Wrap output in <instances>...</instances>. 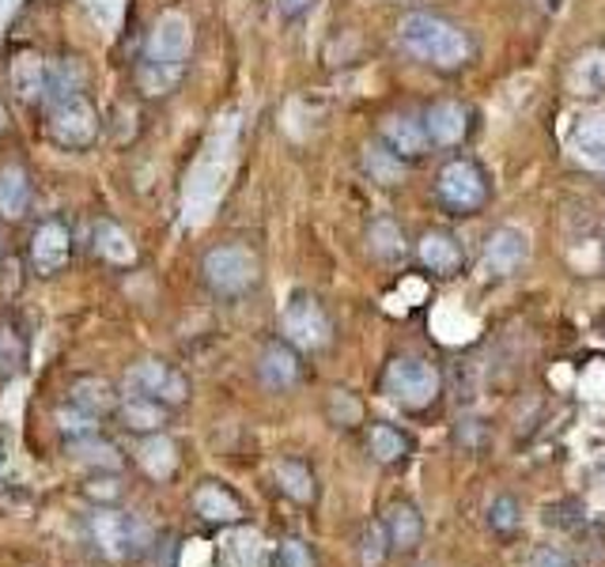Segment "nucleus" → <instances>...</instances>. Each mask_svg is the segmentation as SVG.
I'll return each mask as SVG.
<instances>
[{
	"instance_id": "9d476101",
	"label": "nucleus",
	"mask_w": 605,
	"mask_h": 567,
	"mask_svg": "<svg viewBox=\"0 0 605 567\" xmlns=\"http://www.w3.org/2000/svg\"><path fill=\"white\" fill-rule=\"evenodd\" d=\"M126 386L141 398L163 401V405H182L190 398V382H186L182 371H175L163 359H141L126 371Z\"/></svg>"
},
{
	"instance_id": "c756f323",
	"label": "nucleus",
	"mask_w": 605,
	"mask_h": 567,
	"mask_svg": "<svg viewBox=\"0 0 605 567\" xmlns=\"http://www.w3.org/2000/svg\"><path fill=\"white\" fill-rule=\"evenodd\" d=\"M576 152L591 160L594 167H605V114H586L576 129Z\"/></svg>"
},
{
	"instance_id": "f03ea898",
	"label": "nucleus",
	"mask_w": 605,
	"mask_h": 567,
	"mask_svg": "<svg viewBox=\"0 0 605 567\" xmlns=\"http://www.w3.org/2000/svg\"><path fill=\"white\" fill-rule=\"evenodd\" d=\"M193 46V27L182 12H167L155 20L149 43H144V61H141V84L144 92L163 95L178 84L186 69V57Z\"/></svg>"
},
{
	"instance_id": "2f4dec72",
	"label": "nucleus",
	"mask_w": 605,
	"mask_h": 567,
	"mask_svg": "<svg viewBox=\"0 0 605 567\" xmlns=\"http://www.w3.org/2000/svg\"><path fill=\"white\" fill-rule=\"evenodd\" d=\"M390 533H387V522H367L364 533H359V564L364 567H382L390 556Z\"/></svg>"
},
{
	"instance_id": "4c0bfd02",
	"label": "nucleus",
	"mask_w": 605,
	"mask_h": 567,
	"mask_svg": "<svg viewBox=\"0 0 605 567\" xmlns=\"http://www.w3.org/2000/svg\"><path fill=\"white\" fill-rule=\"evenodd\" d=\"M315 4L318 0H276V8H281L284 20H299V15H307Z\"/></svg>"
},
{
	"instance_id": "c9c22d12",
	"label": "nucleus",
	"mask_w": 605,
	"mask_h": 567,
	"mask_svg": "<svg viewBox=\"0 0 605 567\" xmlns=\"http://www.w3.org/2000/svg\"><path fill=\"white\" fill-rule=\"evenodd\" d=\"M330 416L337 424H345V427H353L359 421V401L353 398V393H345V390H333V398H330Z\"/></svg>"
},
{
	"instance_id": "7c9ffc66",
	"label": "nucleus",
	"mask_w": 605,
	"mask_h": 567,
	"mask_svg": "<svg viewBox=\"0 0 605 567\" xmlns=\"http://www.w3.org/2000/svg\"><path fill=\"white\" fill-rule=\"evenodd\" d=\"M72 458L84 465H95V470H118L121 454L114 442L99 439V435H87V439H72Z\"/></svg>"
},
{
	"instance_id": "e433bc0d",
	"label": "nucleus",
	"mask_w": 605,
	"mask_h": 567,
	"mask_svg": "<svg viewBox=\"0 0 605 567\" xmlns=\"http://www.w3.org/2000/svg\"><path fill=\"white\" fill-rule=\"evenodd\" d=\"M530 567H576V560H571L564 548H553V545H542L530 553Z\"/></svg>"
},
{
	"instance_id": "423d86ee",
	"label": "nucleus",
	"mask_w": 605,
	"mask_h": 567,
	"mask_svg": "<svg viewBox=\"0 0 605 567\" xmlns=\"http://www.w3.org/2000/svg\"><path fill=\"white\" fill-rule=\"evenodd\" d=\"M227 147H232V137L216 133L212 144L204 147L198 167H193L190 186H186V216L190 220H204L212 204H216L220 189H224V178H227Z\"/></svg>"
},
{
	"instance_id": "4468645a",
	"label": "nucleus",
	"mask_w": 605,
	"mask_h": 567,
	"mask_svg": "<svg viewBox=\"0 0 605 567\" xmlns=\"http://www.w3.org/2000/svg\"><path fill=\"white\" fill-rule=\"evenodd\" d=\"M258 378L269 386V390L284 393L299 382V352L292 349L288 341H273L261 349L258 356Z\"/></svg>"
},
{
	"instance_id": "6ab92c4d",
	"label": "nucleus",
	"mask_w": 605,
	"mask_h": 567,
	"mask_svg": "<svg viewBox=\"0 0 605 567\" xmlns=\"http://www.w3.org/2000/svg\"><path fill=\"white\" fill-rule=\"evenodd\" d=\"M69 401L76 409H84V413H92L95 421L118 409V393H114V386L106 378H76L69 390Z\"/></svg>"
},
{
	"instance_id": "473e14b6",
	"label": "nucleus",
	"mask_w": 605,
	"mask_h": 567,
	"mask_svg": "<svg viewBox=\"0 0 605 567\" xmlns=\"http://www.w3.org/2000/svg\"><path fill=\"white\" fill-rule=\"evenodd\" d=\"M54 421H57V432L69 435V442H72V439H87V435H95V424H99L92 413L76 409L72 401H69V409H57Z\"/></svg>"
},
{
	"instance_id": "1a4fd4ad",
	"label": "nucleus",
	"mask_w": 605,
	"mask_h": 567,
	"mask_svg": "<svg viewBox=\"0 0 605 567\" xmlns=\"http://www.w3.org/2000/svg\"><path fill=\"white\" fill-rule=\"evenodd\" d=\"M92 533H95V545L110 560H126V556H137L149 545V525L126 511H99L92 519Z\"/></svg>"
},
{
	"instance_id": "412c9836",
	"label": "nucleus",
	"mask_w": 605,
	"mask_h": 567,
	"mask_svg": "<svg viewBox=\"0 0 605 567\" xmlns=\"http://www.w3.org/2000/svg\"><path fill=\"white\" fill-rule=\"evenodd\" d=\"M364 170L371 175V182H379V186H402L408 175V163L398 152H390L387 144H367Z\"/></svg>"
},
{
	"instance_id": "a211bd4d",
	"label": "nucleus",
	"mask_w": 605,
	"mask_h": 567,
	"mask_svg": "<svg viewBox=\"0 0 605 567\" xmlns=\"http://www.w3.org/2000/svg\"><path fill=\"white\" fill-rule=\"evenodd\" d=\"M137 462H141V470L149 473L152 481H170L178 470V447L163 432L144 435V442L137 447Z\"/></svg>"
},
{
	"instance_id": "39448f33",
	"label": "nucleus",
	"mask_w": 605,
	"mask_h": 567,
	"mask_svg": "<svg viewBox=\"0 0 605 567\" xmlns=\"http://www.w3.org/2000/svg\"><path fill=\"white\" fill-rule=\"evenodd\" d=\"M443 390V375L428 364V359H416V356H398L387 364V375H382V393L390 401H398L402 409H428L431 401L439 398Z\"/></svg>"
},
{
	"instance_id": "f8f14e48",
	"label": "nucleus",
	"mask_w": 605,
	"mask_h": 567,
	"mask_svg": "<svg viewBox=\"0 0 605 567\" xmlns=\"http://www.w3.org/2000/svg\"><path fill=\"white\" fill-rule=\"evenodd\" d=\"M379 137H382V144H387L390 152L402 155L405 163L408 160H420V155L431 147L428 129H424L420 114H390V118H382Z\"/></svg>"
},
{
	"instance_id": "aec40b11",
	"label": "nucleus",
	"mask_w": 605,
	"mask_h": 567,
	"mask_svg": "<svg viewBox=\"0 0 605 567\" xmlns=\"http://www.w3.org/2000/svg\"><path fill=\"white\" fill-rule=\"evenodd\" d=\"M118 413H121V424L137 435H155V432H163V424H167V405H163V401H152V398H141V393H133Z\"/></svg>"
},
{
	"instance_id": "f3484780",
	"label": "nucleus",
	"mask_w": 605,
	"mask_h": 567,
	"mask_svg": "<svg viewBox=\"0 0 605 567\" xmlns=\"http://www.w3.org/2000/svg\"><path fill=\"white\" fill-rule=\"evenodd\" d=\"M193 511L212 525H232V522L242 519L239 496H235L232 488H224V484H216V481L201 484V488L193 492Z\"/></svg>"
},
{
	"instance_id": "dca6fc26",
	"label": "nucleus",
	"mask_w": 605,
	"mask_h": 567,
	"mask_svg": "<svg viewBox=\"0 0 605 567\" xmlns=\"http://www.w3.org/2000/svg\"><path fill=\"white\" fill-rule=\"evenodd\" d=\"M526 253H530L526 235H522L519 227H500V232H493L485 243V269L493 276H511L514 269L526 261Z\"/></svg>"
},
{
	"instance_id": "2eb2a0df",
	"label": "nucleus",
	"mask_w": 605,
	"mask_h": 567,
	"mask_svg": "<svg viewBox=\"0 0 605 567\" xmlns=\"http://www.w3.org/2000/svg\"><path fill=\"white\" fill-rule=\"evenodd\" d=\"M416 258H420V265L436 276H458L465 265L462 246H458V238L447 232H424L420 243H416Z\"/></svg>"
},
{
	"instance_id": "393cba45",
	"label": "nucleus",
	"mask_w": 605,
	"mask_h": 567,
	"mask_svg": "<svg viewBox=\"0 0 605 567\" xmlns=\"http://www.w3.org/2000/svg\"><path fill=\"white\" fill-rule=\"evenodd\" d=\"M387 533H390V545L402 548V553H408V548L420 545L424 538V519L420 511H416L413 504H394L387 515Z\"/></svg>"
},
{
	"instance_id": "58836bf2",
	"label": "nucleus",
	"mask_w": 605,
	"mask_h": 567,
	"mask_svg": "<svg viewBox=\"0 0 605 567\" xmlns=\"http://www.w3.org/2000/svg\"><path fill=\"white\" fill-rule=\"evenodd\" d=\"M542 4H545V12H560L564 0H542Z\"/></svg>"
},
{
	"instance_id": "cd10ccee",
	"label": "nucleus",
	"mask_w": 605,
	"mask_h": 567,
	"mask_svg": "<svg viewBox=\"0 0 605 567\" xmlns=\"http://www.w3.org/2000/svg\"><path fill=\"white\" fill-rule=\"evenodd\" d=\"M367 450H371L375 462L394 465L408 454V435L398 432V427H390V424H375L371 432H367Z\"/></svg>"
},
{
	"instance_id": "f257e3e1",
	"label": "nucleus",
	"mask_w": 605,
	"mask_h": 567,
	"mask_svg": "<svg viewBox=\"0 0 605 567\" xmlns=\"http://www.w3.org/2000/svg\"><path fill=\"white\" fill-rule=\"evenodd\" d=\"M398 38L416 61L439 72H462L473 61V38L458 23L436 12H408L398 23Z\"/></svg>"
},
{
	"instance_id": "20e7f679",
	"label": "nucleus",
	"mask_w": 605,
	"mask_h": 567,
	"mask_svg": "<svg viewBox=\"0 0 605 567\" xmlns=\"http://www.w3.org/2000/svg\"><path fill=\"white\" fill-rule=\"evenodd\" d=\"M201 273L209 287L224 299H239L247 295L253 284H258V253L250 246H239V243H224V246H212L201 261Z\"/></svg>"
},
{
	"instance_id": "6e6552de",
	"label": "nucleus",
	"mask_w": 605,
	"mask_h": 567,
	"mask_svg": "<svg viewBox=\"0 0 605 567\" xmlns=\"http://www.w3.org/2000/svg\"><path fill=\"white\" fill-rule=\"evenodd\" d=\"M50 137H54V144L69 147V152H80V147L95 144V137H99V114H95V106L87 103L84 95L54 103Z\"/></svg>"
},
{
	"instance_id": "5701e85b",
	"label": "nucleus",
	"mask_w": 605,
	"mask_h": 567,
	"mask_svg": "<svg viewBox=\"0 0 605 567\" xmlns=\"http://www.w3.org/2000/svg\"><path fill=\"white\" fill-rule=\"evenodd\" d=\"M12 92L23 98V103H35V98H46V61L35 54H20L12 61Z\"/></svg>"
},
{
	"instance_id": "bb28decb",
	"label": "nucleus",
	"mask_w": 605,
	"mask_h": 567,
	"mask_svg": "<svg viewBox=\"0 0 605 567\" xmlns=\"http://www.w3.org/2000/svg\"><path fill=\"white\" fill-rule=\"evenodd\" d=\"M31 204V182L20 167H4L0 170V216L4 220H20Z\"/></svg>"
},
{
	"instance_id": "b1692460",
	"label": "nucleus",
	"mask_w": 605,
	"mask_h": 567,
	"mask_svg": "<svg viewBox=\"0 0 605 567\" xmlns=\"http://www.w3.org/2000/svg\"><path fill=\"white\" fill-rule=\"evenodd\" d=\"M84 92V64L64 57V61L46 64V98L50 103H64V98Z\"/></svg>"
},
{
	"instance_id": "4be33fe9",
	"label": "nucleus",
	"mask_w": 605,
	"mask_h": 567,
	"mask_svg": "<svg viewBox=\"0 0 605 567\" xmlns=\"http://www.w3.org/2000/svg\"><path fill=\"white\" fill-rule=\"evenodd\" d=\"M367 246H371V253L382 261V265H394V261H402L405 253H408L405 232L390 216L375 220V224L367 227Z\"/></svg>"
},
{
	"instance_id": "0eeeda50",
	"label": "nucleus",
	"mask_w": 605,
	"mask_h": 567,
	"mask_svg": "<svg viewBox=\"0 0 605 567\" xmlns=\"http://www.w3.org/2000/svg\"><path fill=\"white\" fill-rule=\"evenodd\" d=\"M281 330L288 336L292 349L302 352H318L330 344V315L322 310V303L315 299L310 292H292L288 303H284L281 315Z\"/></svg>"
},
{
	"instance_id": "7ed1b4c3",
	"label": "nucleus",
	"mask_w": 605,
	"mask_h": 567,
	"mask_svg": "<svg viewBox=\"0 0 605 567\" xmlns=\"http://www.w3.org/2000/svg\"><path fill=\"white\" fill-rule=\"evenodd\" d=\"M436 197L451 216H473L488 204L493 197V182H488V170L481 167L470 155H454L443 163L436 178Z\"/></svg>"
},
{
	"instance_id": "9b49d317",
	"label": "nucleus",
	"mask_w": 605,
	"mask_h": 567,
	"mask_svg": "<svg viewBox=\"0 0 605 567\" xmlns=\"http://www.w3.org/2000/svg\"><path fill=\"white\" fill-rule=\"evenodd\" d=\"M420 118L428 129V141L436 147H458L470 137V110L454 98H436Z\"/></svg>"
},
{
	"instance_id": "a878e982",
	"label": "nucleus",
	"mask_w": 605,
	"mask_h": 567,
	"mask_svg": "<svg viewBox=\"0 0 605 567\" xmlns=\"http://www.w3.org/2000/svg\"><path fill=\"white\" fill-rule=\"evenodd\" d=\"M95 253L106 258V261H114V265H133V261H137L133 238H129L126 227L110 224V220L95 224Z\"/></svg>"
},
{
	"instance_id": "f704fd0d",
	"label": "nucleus",
	"mask_w": 605,
	"mask_h": 567,
	"mask_svg": "<svg viewBox=\"0 0 605 567\" xmlns=\"http://www.w3.org/2000/svg\"><path fill=\"white\" fill-rule=\"evenodd\" d=\"M276 567H315V553L296 538L281 541V548H276Z\"/></svg>"
},
{
	"instance_id": "72a5a7b5",
	"label": "nucleus",
	"mask_w": 605,
	"mask_h": 567,
	"mask_svg": "<svg viewBox=\"0 0 605 567\" xmlns=\"http://www.w3.org/2000/svg\"><path fill=\"white\" fill-rule=\"evenodd\" d=\"M488 525H493L496 533H503V538H511V533L519 530L522 515H519V504H514V496H496L493 504H488Z\"/></svg>"
},
{
	"instance_id": "ddd939ff",
	"label": "nucleus",
	"mask_w": 605,
	"mask_h": 567,
	"mask_svg": "<svg viewBox=\"0 0 605 567\" xmlns=\"http://www.w3.org/2000/svg\"><path fill=\"white\" fill-rule=\"evenodd\" d=\"M69 253H72V235L61 220H46V224H38L35 238H31V261H35L38 273L43 276L61 273Z\"/></svg>"
},
{
	"instance_id": "c85d7f7f",
	"label": "nucleus",
	"mask_w": 605,
	"mask_h": 567,
	"mask_svg": "<svg viewBox=\"0 0 605 567\" xmlns=\"http://www.w3.org/2000/svg\"><path fill=\"white\" fill-rule=\"evenodd\" d=\"M276 484H281L284 496H292L296 504H310V499H315V473H310L299 458L276 462Z\"/></svg>"
}]
</instances>
